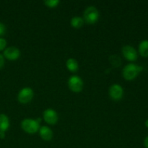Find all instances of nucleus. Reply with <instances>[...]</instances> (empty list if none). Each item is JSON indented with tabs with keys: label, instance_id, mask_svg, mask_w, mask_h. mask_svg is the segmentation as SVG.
<instances>
[{
	"label": "nucleus",
	"instance_id": "nucleus-15",
	"mask_svg": "<svg viewBox=\"0 0 148 148\" xmlns=\"http://www.w3.org/2000/svg\"><path fill=\"white\" fill-rule=\"evenodd\" d=\"M109 60L111 64L114 65V66H119V65H121V59L118 56H116V55L111 56Z\"/></svg>",
	"mask_w": 148,
	"mask_h": 148
},
{
	"label": "nucleus",
	"instance_id": "nucleus-13",
	"mask_svg": "<svg viewBox=\"0 0 148 148\" xmlns=\"http://www.w3.org/2000/svg\"><path fill=\"white\" fill-rule=\"evenodd\" d=\"M139 52L143 57L148 56V40H143L139 44Z\"/></svg>",
	"mask_w": 148,
	"mask_h": 148
},
{
	"label": "nucleus",
	"instance_id": "nucleus-10",
	"mask_svg": "<svg viewBox=\"0 0 148 148\" xmlns=\"http://www.w3.org/2000/svg\"><path fill=\"white\" fill-rule=\"evenodd\" d=\"M39 134L45 141H50L53 137V132L47 126H43L39 129Z\"/></svg>",
	"mask_w": 148,
	"mask_h": 148
},
{
	"label": "nucleus",
	"instance_id": "nucleus-4",
	"mask_svg": "<svg viewBox=\"0 0 148 148\" xmlns=\"http://www.w3.org/2000/svg\"><path fill=\"white\" fill-rule=\"evenodd\" d=\"M33 96H34V92L32 88H29V87H25L20 90L18 95H17V99L20 103L25 104L30 102L33 99Z\"/></svg>",
	"mask_w": 148,
	"mask_h": 148
},
{
	"label": "nucleus",
	"instance_id": "nucleus-8",
	"mask_svg": "<svg viewBox=\"0 0 148 148\" xmlns=\"http://www.w3.org/2000/svg\"><path fill=\"white\" fill-rule=\"evenodd\" d=\"M43 119H44L45 121L48 123L49 124H56L58 121V114L56 111L52 108H47L43 111Z\"/></svg>",
	"mask_w": 148,
	"mask_h": 148
},
{
	"label": "nucleus",
	"instance_id": "nucleus-5",
	"mask_svg": "<svg viewBox=\"0 0 148 148\" xmlns=\"http://www.w3.org/2000/svg\"><path fill=\"white\" fill-rule=\"evenodd\" d=\"M68 86L69 89L75 92H79L83 88V81L77 75L71 76L68 79Z\"/></svg>",
	"mask_w": 148,
	"mask_h": 148
},
{
	"label": "nucleus",
	"instance_id": "nucleus-3",
	"mask_svg": "<svg viewBox=\"0 0 148 148\" xmlns=\"http://www.w3.org/2000/svg\"><path fill=\"white\" fill-rule=\"evenodd\" d=\"M99 18V12L94 6L87 7L83 13V20L88 24H94Z\"/></svg>",
	"mask_w": 148,
	"mask_h": 148
},
{
	"label": "nucleus",
	"instance_id": "nucleus-12",
	"mask_svg": "<svg viewBox=\"0 0 148 148\" xmlns=\"http://www.w3.org/2000/svg\"><path fill=\"white\" fill-rule=\"evenodd\" d=\"M66 68L72 72H77L79 68L78 62L73 58H69V59H67L66 62Z\"/></svg>",
	"mask_w": 148,
	"mask_h": 148
},
{
	"label": "nucleus",
	"instance_id": "nucleus-14",
	"mask_svg": "<svg viewBox=\"0 0 148 148\" xmlns=\"http://www.w3.org/2000/svg\"><path fill=\"white\" fill-rule=\"evenodd\" d=\"M84 20L82 17L79 16H75L71 19V25L75 28H79L82 27L84 24Z\"/></svg>",
	"mask_w": 148,
	"mask_h": 148
},
{
	"label": "nucleus",
	"instance_id": "nucleus-17",
	"mask_svg": "<svg viewBox=\"0 0 148 148\" xmlns=\"http://www.w3.org/2000/svg\"><path fill=\"white\" fill-rule=\"evenodd\" d=\"M7 46V40L4 38L0 37V51L4 50Z\"/></svg>",
	"mask_w": 148,
	"mask_h": 148
},
{
	"label": "nucleus",
	"instance_id": "nucleus-22",
	"mask_svg": "<svg viewBox=\"0 0 148 148\" xmlns=\"http://www.w3.org/2000/svg\"><path fill=\"white\" fill-rule=\"evenodd\" d=\"M145 126L148 128V119H147L145 121Z\"/></svg>",
	"mask_w": 148,
	"mask_h": 148
},
{
	"label": "nucleus",
	"instance_id": "nucleus-6",
	"mask_svg": "<svg viewBox=\"0 0 148 148\" xmlns=\"http://www.w3.org/2000/svg\"><path fill=\"white\" fill-rule=\"evenodd\" d=\"M110 97L114 101H119L122 98L124 94V90L122 87L119 84H114L111 85L108 91Z\"/></svg>",
	"mask_w": 148,
	"mask_h": 148
},
{
	"label": "nucleus",
	"instance_id": "nucleus-20",
	"mask_svg": "<svg viewBox=\"0 0 148 148\" xmlns=\"http://www.w3.org/2000/svg\"><path fill=\"white\" fill-rule=\"evenodd\" d=\"M144 145L146 148H148V136L144 140Z\"/></svg>",
	"mask_w": 148,
	"mask_h": 148
},
{
	"label": "nucleus",
	"instance_id": "nucleus-18",
	"mask_svg": "<svg viewBox=\"0 0 148 148\" xmlns=\"http://www.w3.org/2000/svg\"><path fill=\"white\" fill-rule=\"evenodd\" d=\"M6 30H7V28H6L5 25L0 22V36H4L6 33Z\"/></svg>",
	"mask_w": 148,
	"mask_h": 148
},
{
	"label": "nucleus",
	"instance_id": "nucleus-7",
	"mask_svg": "<svg viewBox=\"0 0 148 148\" xmlns=\"http://www.w3.org/2000/svg\"><path fill=\"white\" fill-rule=\"evenodd\" d=\"M122 54L124 56V58L129 61H135L137 59V52L136 49L134 47L130 45H126L124 46L122 48Z\"/></svg>",
	"mask_w": 148,
	"mask_h": 148
},
{
	"label": "nucleus",
	"instance_id": "nucleus-9",
	"mask_svg": "<svg viewBox=\"0 0 148 148\" xmlns=\"http://www.w3.org/2000/svg\"><path fill=\"white\" fill-rule=\"evenodd\" d=\"M20 50L14 46H10V47L6 48L4 50V53H3L4 57L10 61L17 60L20 57Z\"/></svg>",
	"mask_w": 148,
	"mask_h": 148
},
{
	"label": "nucleus",
	"instance_id": "nucleus-11",
	"mask_svg": "<svg viewBox=\"0 0 148 148\" xmlns=\"http://www.w3.org/2000/svg\"><path fill=\"white\" fill-rule=\"evenodd\" d=\"M10 127V119L4 114H0V132H5Z\"/></svg>",
	"mask_w": 148,
	"mask_h": 148
},
{
	"label": "nucleus",
	"instance_id": "nucleus-21",
	"mask_svg": "<svg viewBox=\"0 0 148 148\" xmlns=\"http://www.w3.org/2000/svg\"><path fill=\"white\" fill-rule=\"evenodd\" d=\"M5 137V132H0V139H4Z\"/></svg>",
	"mask_w": 148,
	"mask_h": 148
},
{
	"label": "nucleus",
	"instance_id": "nucleus-2",
	"mask_svg": "<svg viewBox=\"0 0 148 148\" xmlns=\"http://www.w3.org/2000/svg\"><path fill=\"white\" fill-rule=\"evenodd\" d=\"M21 128L28 134H35L39 131L40 122L37 119H25L22 121Z\"/></svg>",
	"mask_w": 148,
	"mask_h": 148
},
{
	"label": "nucleus",
	"instance_id": "nucleus-16",
	"mask_svg": "<svg viewBox=\"0 0 148 148\" xmlns=\"http://www.w3.org/2000/svg\"><path fill=\"white\" fill-rule=\"evenodd\" d=\"M43 3L48 7L53 8V7H57L58 4H59V0H46L43 1Z\"/></svg>",
	"mask_w": 148,
	"mask_h": 148
},
{
	"label": "nucleus",
	"instance_id": "nucleus-19",
	"mask_svg": "<svg viewBox=\"0 0 148 148\" xmlns=\"http://www.w3.org/2000/svg\"><path fill=\"white\" fill-rule=\"evenodd\" d=\"M4 57L2 54L0 53V69L4 66Z\"/></svg>",
	"mask_w": 148,
	"mask_h": 148
},
{
	"label": "nucleus",
	"instance_id": "nucleus-1",
	"mask_svg": "<svg viewBox=\"0 0 148 148\" xmlns=\"http://www.w3.org/2000/svg\"><path fill=\"white\" fill-rule=\"evenodd\" d=\"M143 70L142 66L134 64H128L123 69V77L127 80H132L137 77L140 72Z\"/></svg>",
	"mask_w": 148,
	"mask_h": 148
}]
</instances>
